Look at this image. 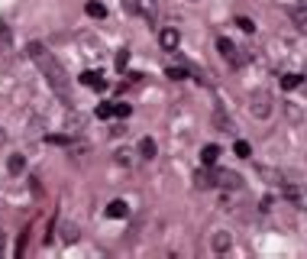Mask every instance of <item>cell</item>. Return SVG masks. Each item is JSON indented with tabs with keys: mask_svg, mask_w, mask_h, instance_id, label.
<instances>
[{
	"mask_svg": "<svg viewBox=\"0 0 307 259\" xmlns=\"http://www.w3.org/2000/svg\"><path fill=\"white\" fill-rule=\"evenodd\" d=\"M272 94H269V91H255V94H252V114H255V117H269V114H272Z\"/></svg>",
	"mask_w": 307,
	"mask_h": 259,
	"instance_id": "5",
	"label": "cell"
},
{
	"mask_svg": "<svg viewBox=\"0 0 307 259\" xmlns=\"http://www.w3.org/2000/svg\"><path fill=\"white\" fill-rule=\"evenodd\" d=\"M26 52H29V58L36 62V68L46 75V81H49V87L55 91V97H58L61 104H68L71 107V85H68V71L58 65V58H55L52 52H49L42 42H29L26 46Z\"/></svg>",
	"mask_w": 307,
	"mask_h": 259,
	"instance_id": "1",
	"label": "cell"
},
{
	"mask_svg": "<svg viewBox=\"0 0 307 259\" xmlns=\"http://www.w3.org/2000/svg\"><path fill=\"white\" fill-rule=\"evenodd\" d=\"M84 13L94 16V20H104V16H107V7H104V3H97V0H87V3H84Z\"/></svg>",
	"mask_w": 307,
	"mask_h": 259,
	"instance_id": "12",
	"label": "cell"
},
{
	"mask_svg": "<svg viewBox=\"0 0 307 259\" xmlns=\"http://www.w3.org/2000/svg\"><path fill=\"white\" fill-rule=\"evenodd\" d=\"M7 169H10V175H20V172L26 169V159H23V156H10Z\"/></svg>",
	"mask_w": 307,
	"mask_h": 259,
	"instance_id": "16",
	"label": "cell"
},
{
	"mask_svg": "<svg viewBox=\"0 0 307 259\" xmlns=\"http://www.w3.org/2000/svg\"><path fill=\"white\" fill-rule=\"evenodd\" d=\"M116 71H123V68H126V65H130V52H126V49H120V52H116Z\"/></svg>",
	"mask_w": 307,
	"mask_h": 259,
	"instance_id": "19",
	"label": "cell"
},
{
	"mask_svg": "<svg viewBox=\"0 0 307 259\" xmlns=\"http://www.w3.org/2000/svg\"><path fill=\"white\" fill-rule=\"evenodd\" d=\"M165 75H168L171 81H181V78H188V71H184V68H175V65H168V68H165Z\"/></svg>",
	"mask_w": 307,
	"mask_h": 259,
	"instance_id": "23",
	"label": "cell"
},
{
	"mask_svg": "<svg viewBox=\"0 0 307 259\" xmlns=\"http://www.w3.org/2000/svg\"><path fill=\"white\" fill-rule=\"evenodd\" d=\"M46 143H52V146H71V140H68V136H58V133L46 136Z\"/></svg>",
	"mask_w": 307,
	"mask_h": 259,
	"instance_id": "25",
	"label": "cell"
},
{
	"mask_svg": "<svg viewBox=\"0 0 307 259\" xmlns=\"http://www.w3.org/2000/svg\"><path fill=\"white\" fill-rule=\"evenodd\" d=\"M61 240H65V243H75V240H78V227H75V224H68V227L61 230Z\"/></svg>",
	"mask_w": 307,
	"mask_h": 259,
	"instance_id": "22",
	"label": "cell"
},
{
	"mask_svg": "<svg viewBox=\"0 0 307 259\" xmlns=\"http://www.w3.org/2000/svg\"><path fill=\"white\" fill-rule=\"evenodd\" d=\"M3 243H7V233L0 230V256H3Z\"/></svg>",
	"mask_w": 307,
	"mask_h": 259,
	"instance_id": "26",
	"label": "cell"
},
{
	"mask_svg": "<svg viewBox=\"0 0 307 259\" xmlns=\"http://www.w3.org/2000/svg\"><path fill=\"white\" fill-rule=\"evenodd\" d=\"M291 23L307 36V3H304V7H291Z\"/></svg>",
	"mask_w": 307,
	"mask_h": 259,
	"instance_id": "9",
	"label": "cell"
},
{
	"mask_svg": "<svg viewBox=\"0 0 307 259\" xmlns=\"http://www.w3.org/2000/svg\"><path fill=\"white\" fill-rule=\"evenodd\" d=\"M214 250H217V253L230 250V233H214Z\"/></svg>",
	"mask_w": 307,
	"mask_h": 259,
	"instance_id": "17",
	"label": "cell"
},
{
	"mask_svg": "<svg viewBox=\"0 0 307 259\" xmlns=\"http://www.w3.org/2000/svg\"><path fill=\"white\" fill-rule=\"evenodd\" d=\"M233 152H236L239 159H249V156H252V146H249L246 140H236V143H233Z\"/></svg>",
	"mask_w": 307,
	"mask_h": 259,
	"instance_id": "15",
	"label": "cell"
},
{
	"mask_svg": "<svg viewBox=\"0 0 307 259\" xmlns=\"http://www.w3.org/2000/svg\"><path fill=\"white\" fill-rule=\"evenodd\" d=\"M113 117V104H97V120H110Z\"/></svg>",
	"mask_w": 307,
	"mask_h": 259,
	"instance_id": "20",
	"label": "cell"
},
{
	"mask_svg": "<svg viewBox=\"0 0 307 259\" xmlns=\"http://www.w3.org/2000/svg\"><path fill=\"white\" fill-rule=\"evenodd\" d=\"M123 10L133 13V16H139V20H149V23H152L155 13H159L155 0H123Z\"/></svg>",
	"mask_w": 307,
	"mask_h": 259,
	"instance_id": "2",
	"label": "cell"
},
{
	"mask_svg": "<svg viewBox=\"0 0 307 259\" xmlns=\"http://www.w3.org/2000/svg\"><path fill=\"white\" fill-rule=\"evenodd\" d=\"M194 185L197 188H214V172H197L194 175Z\"/></svg>",
	"mask_w": 307,
	"mask_h": 259,
	"instance_id": "14",
	"label": "cell"
},
{
	"mask_svg": "<svg viewBox=\"0 0 307 259\" xmlns=\"http://www.w3.org/2000/svg\"><path fill=\"white\" fill-rule=\"evenodd\" d=\"M78 81H81V85H84V87H94V91H107V81H104V75H100V71H94V68H87V71H81V78H78Z\"/></svg>",
	"mask_w": 307,
	"mask_h": 259,
	"instance_id": "4",
	"label": "cell"
},
{
	"mask_svg": "<svg viewBox=\"0 0 307 259\" xmlns=\"http://www.w3.org/2000/svg\"><path fill=\"white\" fill-rule=\"evenodd\" d=\"M0 49H3V52H13V42H10V29L7 26H0Z\"/></svg>",
	"mask_w": 307,
	"mask_h": 259,
	"instance_id": "18",
	"label": "cell"
},
{
	"mask_svg": "<svg viewBox=\"0 0 307 259\" xmlns=\"http://www.w3.org/2000/svg\"><path fill=\"white\" fill-rule=\"evenodd\" d=\"M159 42H162V49H165V52H175L178 42H181V32L168 26V29H162V32H159Z\"/></svg>",
	"mask_w": 307,
	"mask_h": 259,
	"instance_id": "6",
	"label": "cell"
},
{
	"mask_svg": "<svg viewBox=\"0 0 307 259\" xmlns=\"http://www.w3.org/2000/svg\"><path fill=\"white\" fill-rule=\"evenodd\" d=\"M130 114H133V107H130V104H113V117H123V120H126V117H130Z\"/></svg>",
	"mask_w": 307,
	"mask_h": 259,
	"instance_id": "21",
	"label": "cell"
},
{
	"mask_svg": "<svg viewBox=\"0 0 307 259\" xmlns=\"http://www.w3.org/2000/svg\"><path fill=\"white\" fill-rule=\"evenodd\" d=\"M236 26H239L243 32H255V23L249 20V16H236Z\"/></svg>",
	"mask_w": 307,
	"mask_h": 259,
	"instance_id": "24",
	"label": "cell"
},
{
	"mask_svg": "<svg viewBox=\"0 0 307 259\" xmlns=\"http://www.w3.org/2000/svg\"><path fill=\"white\" fill-rule=\"evenodd\" d=\"M217 159H220V146H214V143H210V146H204V149H200V162L207 165H217Z\"/></svg>",
	"mask_w": 307,
	"mask_h": 259,
	"instance_id": "10",
	"label": "cell"
},
{
	"mask_svg": "<svg viewBox=\"0 0 307 259\" xmlns=\"http://www.w3.org/2000/svg\"><path fill=\"white\" fill-rule=\"evenodd\" d=\"M126 214H130V204H126V201H120V198L107 204V217H113V220H123Z\"/></svg>",
	"mask_w": 307,
	"mask_h": 259,
	"instance_id": "8",
	"label": "cell"
},
{
	"mask_svg": "<svg viewBox=\"0 0 307 259\" xmlns=\"http://www.w3.org/2000/svg\"><path fill=\"white\" fill-rule=\"evenodd\" d=\"M217 49H220V55H223L230 65H243V55H239V49L233 46L226 36H220V39H217Z\"/></svg>",
	"mask_w": 307,
	"mask_h": 259,
	"instance_id": "3",
	"label": "cell"
},
{
	"mask_svg": "<svg viewBox=\"0 0 307 259\" xmlns=\"http://www.w3.org/2000/svg\"><path fill=\"white\" fill-rule=\"evenodd\" d=\"M301 81H304V78H301L298 71H288V75L281 78V87H284V91H294V87H298Z\"/></svg>",
	"mask_w": 307,
	"mask_h": 259,
	"instance_id": "13",
	"label": "cell"
},
{
	"mask_svg": "<svg viewBox=\"0 0 307 259\" xmlns=\"http://www.w3.org/2000/svg\"><path fill=\"white\" fill-rule=\"evenodd\" d=\"M3 143H7V133H3V130H0V146H3Z\"/></svg>",
	"mask_w": 307,
	"mask_h": 259,
	"instance_id": "27",
	"label": "cell"
},
{
	"mask_svg": "<svg viewBox=\"0 0 307 259\" xmlns=\"http://www.w3.org/2000/svg\"><path fill=\"white\" fill-rule=\"evenodd\" d=\"M155 149H159V146H155L152 136H142V140H139V156L142 159H155Z\"/></svg>",
	"mask_w": 307,
	"mask_h": 259,
	"instance_id": "11",
	"label": "cell"
},
{
	"mask_svg": "<svg viewBox=\"0 0 307 259\" xmlns=\"http://www.w3.org/2000/svg\"><path fill=\"white\" fill-rule=\"evenodd\" d=\"M214 185H220V188H239V175L236 172H214Z\"/></svg>",
	"mask_w": 307,
	"mask_h": 259,
	"instance_id": "7",
	"label": "cell"
}]
</instances>
